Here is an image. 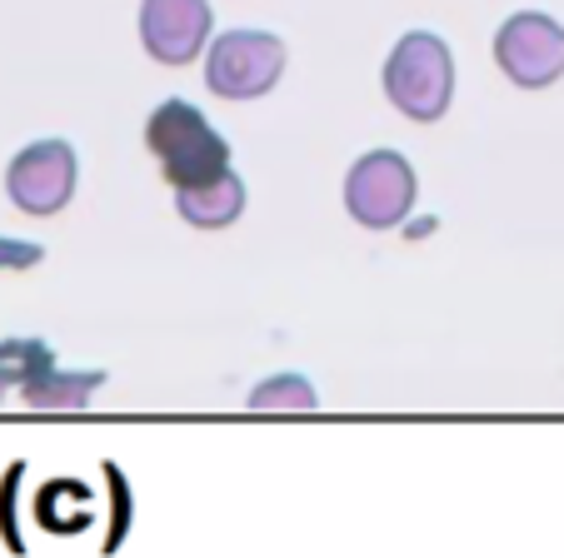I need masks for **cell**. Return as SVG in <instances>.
<instances>
[{"label": "cell", "mask_w": 564, "mask_h": 558, "mask_svg": "<svg viewBox=\"0 0 564 558\" xmlns=\"http://www.w3.org/2000/svg\"><path fill=\"white\" fill-rule=\"evenodd\" d=\"M495 61L524 90L554 85L564 75V25L550 21L544 11H520L500 25L495 35Z\"/></svg>", "instance_id": "5"}, {"label": "cell", "mask_w": 564, "mask_h": 558, "mask_svg": "<svg viewBox=\"0 0 564 558\" xmlns=\"http://www.w3.org/2000/svg\"><path fill=\"white\" fill-rule=\"evenodd\" d=\"M51 364H55V354L41 339H0V369H6L15 384H25L31 374H41V369H51Z\"/></svg>", "instance_id": "11"}, {"label": "cell", "mask_w": 564, "mask_h": 558, "mask_svg": "<svg viewBox=\"0 0 564 558\" xmlns=\"http://www.w3.org/2000/svg\"><path fill=\"white\" fill-rule=\"evenodd\" d=\"M41 254H45L41 244L0 234V270H31V264H41Z\"/></svg>", "instance_id": "12"}, {"label": "cell", "mask_w": 564, "mask_h": 558, "mask_svg": "<svg viewBox=\"0 0 564 558\" xmlns=\"http://www.w3.org/2000/svg\"><path fill=\"white\" fill-rule=\"evenodd\" d=\"M6 390H15V380L6 374V369H0V400H6Z\"/></svg>", "instance_id": "13"}, {"label": "cell", "mask_w": 564, "mask_h": 558, "mask_svg": "<svg viewBox=\"0 0 564 558\" xmlns=\"http://www.w3.org/2000/svg\"><path fill=\"white\" fill-rule=\"evenodd\" d=\"M345 210L365 230H394L415 210V165L400 150H370L345 175Z\"/></svg>", "instance_id": "3"}, {"label": "cell", "mask_w": 564, "mask_h": 558, "mask_svg": "<svg viewBox=\"0 0 564 558\" xmlns=\"http://www.w3.org/2000/svg\"><path fill=\"white\" fill-rule=\"evenodd\" d=\"M384 96L400 116L435 125L455 100V55H449V45L430 31L400 35V45L384 61Z\"/></svg>", "instance_id": "2"}, {"label": "cell", "mask_w": 564, "mask_h": 558, "mask_svg": "<svg viewBox=\"0 0 564 558\" xmlns=\"http://www.w3.org/2000/svg\"><path fill=\"white\" fill-rule=\"evenodd\" d=\"M106 384V369H41V374H31V380L21 384L25 404H35V409H80V404H90V394Z\"/></svg>", "instance_id": "9"}, {"label": "cell", "mask_w": 564, "mask_h": 558, "mask_svg": "<svg viewBox=\"0 0 564 558\" xmlns=\"http://www.w3.org/2000/svg\"><path fill=\"white\" fill-rule=\"evenodd\" d=\"M315 404H319L315 400V384L300 380V374H275V380H265V384H256V390H250V409H260V414H275V409L310 414Z\"/></svg>", "instance_id": "10"}, {"label": "cell", "mask_w": 564, "mask_h": 558, "mask_svg": "<svg viewBox=\"0 0 564 558\" xmlns=\"http://www.w3.org/2000/svg\"><path fill=\"white\" fill-rule=\"evenodd\" d=\"M6 195L25 215H55L75 195V150L65 140H35L6 169Z\"/></svg>", "instance_id": "6"}, {"label": "cell", "mask_w": 564, "mask_h": 558, "mask_svg": "<svg viewBox=\"0 0 564 558\" xmlns=\"http://www.w3.org/2000/svg\"><path fill=\"white\" fill-rule=\"evenodd\" d=\"M145 145L160 160V175L171 179V190H191L230 169V140L191 100H160L145 120Z\"/></svg>", "instance_id": "1"}, {"label": "cell", "mask_w": 564, "mask_h": 558, "mask_svg": "<svg viewBox=\"0 0 564 558\" xmlns=\"http://www.w3.org/2000/svg\"><path fill=\"white\" fill-rule=\"evenodd\" d=\"M140 41L160 65H191L210 45V0H145Z\"/></svg>", "instance_id": "7"}, {"label": "cell", "mask_w": 564, "mask_h": 558, "mask_svg": "<svg viewBox=\"0 0 564 558\" xmlns=\"http://www.w3.org/2000/svg\"><path fill=\"white\" fill-rule=\"evenodd\" d=\"M175 210H181V220L195 225V230H225V225H235L240 210H246V185H240L235 169H225L220 179L175 190Z\"/></svg>", "instance_id": "8"}, {"label": "cell", "mask_w": 564, "mask_h": 558, "mask_svg": "<svg viewBox=\"0 0 564 558\" xmlns=\"http://www.w3.org/2000/svg\"><path fill=\"white\" fill-rule=\"evenodd\" d=\"M285 70V45L270 31H225L205 55V85L220 100H256Z\"/></svg>", "instance_id": "4"}]
</instances>
